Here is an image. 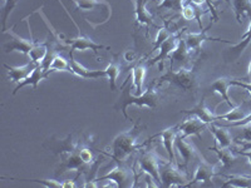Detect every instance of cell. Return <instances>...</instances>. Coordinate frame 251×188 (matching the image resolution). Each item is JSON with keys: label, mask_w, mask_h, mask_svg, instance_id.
<instances>
[{"label": "cell", "mask_w": 251, "mask_h": 188, "mask_svg": "<svg viewBox=\"0 0 251 188\" xmlns=\"http://www.w3.org/2000/svg\"><path fill=\"white\" fill-rule=\"evenodd\" d=\"M156 83L157 80L154 79L153 82L150 84L149 88L146 89L141 95L131 94V87L122 89L120 97H118V100L116 102L113 108L118 112H122L126 119H129L128 114H127V108H128L129 106L147 107V108H151V109L156 108L157 102H158Z\"/></svg>", "instance_id": "cell-1"}, {"label": "cell", "mask_w": 251, "mask_h": 188, "mask_svg": "<svg viewBox=\"0 0 251 188\" xmlns=\"http://www.w3.org/2000/svg\"><path fill=\"white\" fill-rule=\"evenodd\" d=\"M142 128L143 127L140 123L134 122L131 129L122 132L114 137L112 142V154H109L112 160L117 163L123 162L127 157L131 156L132 152L141 148V145H137V140L142 132Z\"/></svg>", "instance_id": "cell-2"}, {"label": "cell", "mask_w": 251, "mask_h": 188, "mask_svg": "<svg viewBox=\"0 0 251 188\" xmlns=\"http://www.w3.org/2000/svg\"><path fill=\"white\" fill-rule=\"evenodd\" d=\"M158 84H163L165 82H169L174 86L178 87L182 91H192L197 84V77H196V70L195 68H186V67H181L177 71L172 69V64L170 69L167 70L166 74L156 79Z\"/></svg>", "instance_id": "cell-3"}, {"label": "cell", "mask_w": 251, "mask_h": 188, "mask_svg": "<svg viewBox=\"0 0 251 188\" xmlns=\"http://www.w3.org/2000/svg\"><path fill=\"white\" fill-rule=\"evenodd\" d=\"M161 186L163 187H185L190 181L186 173L181 171L180 165L169 162V160H162L160 163Z\"/></svg>", "instance_id": "cell-4"}, {"label": "cell", "mask_w": 251, "mask_h": 188, "mask_svg": "<svg viewBox=\"0 0 251 188\" xmlns=\"http://www.w3.org/2000/svg\"><path fill=\"white\" fill-rule=\"evenodd\" d=\"M162 158L158 157V154L154 151H143L138 160L140 169L143 173H147L152 176L157 182L161 185V173H160V163Z\"/></svg>", "instance_id": "cell-5"}, {"label": "cell", "mask_w": 251, "mask_h": 188, "mask_svg": "<svg viewBox=\"0 0 251 188\" xmlns=\"http://www.w3.org/2000/svg\"><path fill=\"white\" fill-rule=\"evenodd\" d=\"M98 181H111V182L116 183L117 187H129L132 186V173L131 171H128V168L122 165V162H118L116 168L112 169L109 173L97 178L96 182Z\"/></svg>", "instance_id": "cell-6"}, {"label": "cell", "mask_w": 251, "mask_h": 188, "mask_svg": "<svg viewBox=\"0 0 251 188\" xmlns=\"http://www.w3.org/2000/svg\"><path fill=\"white\" fill-rule=\"evenodd\" d=\"M216 174H219L217 164H211V163H208L206 160L201 158V162L196 167V171H195L192 180L188 182V185L186 187H191V186L196 185V183H210Z\"/></svg>", "instance_id": "cell-7"}, {"label": "cell", "mask_w": 251, "mask_h": 188, "mask_svg": "<svg viewBox=\"0 0 251 188\" xmlns=\"http://www.w3.org/2000/svg\"><path fill=\"white\" fill-rule=\"evenodd\" d=\"M181 34H174L166 40L165 43L161 44V47L158 48L160 53L151 60H147V66L152 67L154 64H160V70L163 69V60H166L167 58L171 57V54L174 53V50L176 49L177 44H178V40H180Z\"/></svg>", "instance_id": "cell-8"}, {"label": "cell", "mask_w": 251, "mask_h": 188, "mask_svg": "<svg viewBox=\"0 0 251 188\" xmlns=\"http://www.w3.org/2000/svg\"><path fill=\"white\" fill-rule=\"evenodd\" d=\"M210 28V26H208ZM202 29L201 31L199 33H187L185 38V42H186V46H187L188 50L190 51H197L199 49L202 47V44L207 40H211V42H221V43H226V44H231L234 46L232 42L230 40H223V39H219V38H212V37H208L207 35V29Z\"/></svg>", "instance_id": "cell-9"}, {"label": "cell", "mask_w": 251, "mask_h": 188, "mask_svg": "<svg viewBox=\"0 0 251 188\" xmlns=\"http://www.w3.org/2000/svg\"><path fill=\"white\" fill-rule=\"evenodd\" d=\"M180 134L182 137H190V136H196V137H202V132L208 128L207 123H203L195 116H190V118L183 120L181 124H178Z\"/></svg>", "instance_id": "cell-10"}, {"label": "cell", "mask_w": 251, "mask_h": 188, "mask_svg": "<svg viewBox=\"0 0 251 188\" xmlns=\"http://www.w3.org/2000/svg\"><path fill=\"white\" fill-rule=\"evenodd\" d=\"M180 133V128L178 125H174V127H170V128H166L165 131H162L161 133H158L156 137H161L162 140L163 145H165V149L167 152V156H169V162L175 163V164L180 165L176 162V153H175V141L176 137Z\"/></svg>", "instance_id": "cell-11"}, {"label": "cell", "mask_w": 251, "mask_h": 188, "mask_svg": "<svg viewBox=\"0 0 251 188\" xmlns=\"http://www.w3.org/2000/svg\"><path fill=\"white\" fill-rule=\"evenodd\" d=\"M66 156L63 157V161L60 163L59 168H58L57 174H62L64 171H69V169H77V171H80V169H84L87 167H89L88 164L83 162L82 158L79 156V149L75 148L72 151L66 152Z\"/></svg>", "instance_id": "cell-12"}, {"label": "cell", "mask_w": 251, "mask_h": 188, "mask_svg": "<svg viewBox=\"0 0 251 188\" xmlns=\"http://www.w3.org/2000/svg\"><path fill=\"white\" fill-rule=\"evenodd\" d=\"M175 148L178 151L180 156L182 157L183 165H187L188 162L195 160L196 157H200L201 158V154L199 153L196 147H195L192 143L187 142L186 138L182 137L181 134H178L176 137V141H175Z\"/></svg>", "instance_id": "cell-13"}, {"label": "cell", "mask_w": 251, "mask_h": 188, "mask_svg": "<svg viewBox=\"0 0 251 188\" xmlns=\"http://www.w3.org/2000/svg\"><path fill=\"white\" fill-rule=\"evenodd\" d=\"M100 49H107L109 50L108 47L106 46H102V44H97L94 40H92L91 38L87 37V35L82 34L79 30L78 33V37H75V39H72V43H71V51H84V50H92L94 51L96 54L98 53V50Z\"/></svg>", "instance_id": "cell-14"}, {"label": "cell", "mask_w": 251, "mask_h": 188, "mask_svg": "<svg viewBox=\"0 0 251 188\" xmlns=\"http://www.w3.org/2000/svg\"><path fill=\"white\" fill-rule=\"evenodd\" d=\"M9 34L12 35L13 39L4 46V49H5L6 53H10V51H20L23 54L29 55L38 42V40L23 39V38L18 37L14 33H9Z\"/></svg>", "instance_id": "cell-15"}, {"label": "cell", "mask_w": 251, "mask_h": 188, "mask_svg": "<svg viewBox=\"0 0 251 188\" xmlns=\"http://www.w3.org/2000/svg\"><path fill=\"white\" fill-rule=\"evenodd\" d=\"M38 64H35L34 62H29L24 66H20V67H10L8 64H4V68L8 70V77L9 79L12 80V82H17L20 83L23 82L25 78H28L29 75L34 71V69L37 68Z\"/></svg>", "instance_id": "cell-16"}, {"label": "cell", "mask_w": 251, "mask_h": 188, "mask_svg": "<svg viewBox=\"0 0 251 188\" xmlns=\"http://www.w3.org/2000/svg\"><path fill=\"white\" fill-rule=\"evenodd\" d=\"M71 55V67L73 74L77 75V77L82 78V79H98V78H107L106 70H91V69H87L86 67L82 66L80 63H78L77 60L73 57V51L69 53Z\"/></svg>", "instance_id": "cell-17"}, {"label": "cell", "mask_w": 251, "mask_h": 188, "mask_svg": "<svg viewBox=\"0 0 251 188\" xmlns=\"http://www.w3.org/2000/svg\"><path fill=\"white\" fill-rule=\"evenodd\" d=\"M208 131L212 133L219 147H221V148H230L231 147L234 141H232L231 133L227 131L226 127L220 125L219 123H211V124H208Z\"/></svg>", "instance_id": "cell-18"}, {"label": "cell", "mask_w": 251, "mask_h": 188, "mask_svg": "<svg viewBox=\"0 0 251 188\" xmlns=\"http://www.w3.org/2000/svg\"><path fill=\"white\" fill-rule=\"evenodd\" d=\"M49 74H50V71H46L43 68H42V66H38L37 68L34 69V71H33L28 78H25L23 82L18 83V86L15 87V89L13 91V95H15V94L19 92L20 88H23V87H26V86H31L34 91H37L38 84H39L42 80L48 79Z\"/></svg>", "instance_id": "cell-19"}, {"label": "cell", "mask_w": 251, "mask_h": 188, "mask_svg": "<svg viewBox=\"0 0 251 188\" xmlns=\"http://www.w3.org/2000/svg\"><path fill=\"white\" fill-rule=\"evenodd\" d=\"M182 113L188 114V116H195V117H197L200 120H202L203 123H207V124H211V123L216 122L217 117V116H215V114L206 107L205 98H202L200 102L197 103L194 108L185 109V111H182Z\"/></svg>", "instance_id": "cell-20"}, {"label": "cell", "mask_w": 251, "mask_h": 188, "mask_svg": "<svg viewBox=\"0 0 251 188\" xmlns=\"http://www.w3.org/2000/svg\"><path fill=\"white\" fill-rule=\"evenodd\" d=\"M232 84L230 78L221 77V78H217V79L212 83L210 89H211L214 93L219 94L220 97L223 98V99L227 103V106L230 107V108H234L235 103L230 99V97H228V88H230Z\"/></svg>", "instance_id": "cell-21"}, {"label": "cell", "mask_w": 251, "mask_h": 188, "mask_svg": "<svg viewBox=\"0 0 251 188\" xmlns=\"http://www.w3.org/2000/svg\"><path fill=\"white\" fill-rule=\"evenodd\" d=\"M149 0H134V14H136V20L141 25L153 26V17L151 13L147 10L146 4Z\"/></svg>", "instance_id": "cell-22"}, {"label": "cell", "mask_w": 251, "mask_h": 188, "mask_svg": "<svg viewBox=\"0 0 251 188\" xmlns=\"http://www.w3.org/2000/svg\"><path fill=\"white\" fill-rule=\"evenodd\" d=\"M210 151H214L215 153L219 157L220 164L223 165L224 169L231 168L232 165L236 162V157H235V152H232L230 148H221L215 143V145H212Z\"/></svg>", "instance_id": "cell-23"}, {"label": "cell", "mask_w": 251, "mask_h": 188, "mask_svg": "<svg viewBox=\"0 0 251 188\" xmlns=\"http://www.w3.org/2000/svg\"><path fill=\"white\" fill-rule=\"evenodd\" d=\"M190 54H191V51L188 50L187 46H186L185 39L178 40V44H177L176 49L174 50V53L170 57V60H171V64L174 66V62H178L182 67L186 66V63L187 60L190 59Z\"/></svg>", "instance_id": "cell-24"}, {"label": "cell", "mask_w": 251, "mask_h": 188, "mask_svg": "<svg viewBox=\"0 0 251 188\" xmlns=\"http://www.w3.org/2000/svg\"><path fill=\"white\" fill-rule=\"evenodd\" d=\"M237 23L243 24V19L249 17L251 20V0H232Z\"/></svg>", "instance_id": "cell-25"}, {"label": "cell", "mask_w": 251, "mask_h": 188, "mask_svg": "<svg viewBox=\"0 0 251 188\" xmlns=\"http://www.w3.org/2000/svg\"><path fill=\"white\" fill-rule=\"evenodd\" d=\"M146 77V67L141 63H138L137 66L133 67L132 69V79H133V88L134 94L136 95H141L143 93L142 87H143V80Z\"/></svg>", "instance_id": "cell-26"}, {"label": "cell", "mask_w": 251, "mask_h": 188, "mask_svg": "<svg viewBox=\"0 0 251 188\" xmlns=\"http://www.w3.org/2000/svg\"><path fill=\"white\" fill-rule=\"evenodd\" d=\"M225 178L226 181L224 182L223 187H237V188L251 187V176L232 174V176H225Z\"/></svg>", "instance_id": "cell-27"}, {"label": "cell", "mask_w": 251, "mask_h": 188, "mask_svg": "<svg viewBox=\"0 0 251 188\" xmlns=\"http://www.w3.org/2000/svg\"><path fill=\"white\" fill-rule=\"evenodd\" d=\"M104 70H106L107 78L109 80V88H111V91L114 92L117 89V78L121 74V66L118 60H112Z\"/></svg>", "instance_id": "cell-28"}, {"label": "cell", "mask_w": 251, "mask_h": 188, "mask_svg": "<svg viewBox=\"0 0 251 188\" xmlns=\"http://www.w3.org/2000/svg\"><path fill=\"white\" fill-rule=\"evenodd\" d=\"M181 15L185 20H194L197 19L199 22V26H200V30H202V22H201V10L200 9L195 8L194 4L187 3L183 4L182 9H181Z\"/></svg>", "instance_id": "cell-29"}, {"label": "cell", "mask_w": 251, "mask_h": 188, "mask_svg": "<svg viewBox=\"0 0 251 188\" xmlns=\"http://www.w3.org/2000/svg\"><path fill=\"white\" fill-rule=\"evenodd\" d=\"M246 116L245 112L243 111L241 106H235L234 108H230V111L225 114H220L216 117V122L219 120H228V122H236V120L243 119Z\"/></svg>", "instance_id": "cell-30"}, {"label": "cell", "mask_w": 251, "mask_h": 188, "mask_svg": "<svg viewBox=\"0 0 251 188\" xmlns=\"http://www.w3.org/2000/svg\"><path fill=\"white\" fill-rule=\"evenodd\" d=\"M250 43H251V20H250V24H249L248 30H246V33L243 35V38H241V42L237 44H234L232 48L230 49V53H231V54H236V57H240V55L243 54V51L248 48V46Z\"/></svg>", "instance_id": "cell-31"}, {"label": "cell", "mask_w": 251, "mask_h": 188, "mask_svg": "<svg viewBox=\"0 0 251 188\" xmlns=\"http://www.w3.org/2000/svg\"><path fill=\"white\" fill-rule=\"evenodd\" d=\"M69 71L73 74V71H72V67H71V62L66 59L64 57H62L60 54H57L53 59L50 64V71Z\"/></svg>", "instance_id": "cell-32"}, {"label": "cell", "mask_w": 251, "mask_h": 188, "mask_svg": "<svg viewBox=\"0 0 251 188\" xmlns=\"http://www.w3.org/2000/svg\"><path fill=\"white\" fill-rule=\"evenodd\" d=\"M171 35H174V31L170 30V28H169V25H167V24H166L165 26H162V28L158 29V33H157L156 40H154L151 53H154L156 50H158V48L161 47V44L165 43L166 40L169 39Z\"/></svg>", "instance_id": "cell-33"}, {"label": "cell", "mask_w": 251, "mask_h": 188, "mask_svg": "<svg viewBox=\"0 0 251 188\" xmlns=\"http://www.w3.org/2000/svg\"><path fill=\"white\" fill-rule=\"evenodd\" d=\"M75 1L80 10H93L94 8L100 5L108 6V4L100 1V0H75Z\"/></svg>", "instance_id": "cell-34"}, {"label": "cell", "mask_w": 251, "mask_h": 188, "mask_svg": "<svg viewBox=\"0 0 251 188\" xmlns=\"http://www.w3.org/2000/svg\"><path fill=\"white\" fill-rule=\"evenodd\" d=\"M185 0H162L158 5L161 9H169V10H174V12H181L182 5Z\"/></svg>", "instance_id": "cell-35"}, {"label": "cell", "mask_w": 251, "mask_h": 188, "mask_svg": "<svg viewBox=\"0 0 251 188\" xmlns=\"http://www.w3.org/2000/svg\"><path fill=\"white\" fill-rule=\"evenodd\" d=\"M18 5V0H5V4H4V12H3V30L5 31L6 22H8L9 15L12 14V12L15 9V6Z\"/></svg>", "instance_id": "cell-36"}, {"label": "cell", "mask_w": 251, "mask_h": 188, "mask_svg": "<svg viewBox=\"0 0 251 188\" xmlns=\"http://www.w3.org/2000/svg\"><path fill=\"white\" fill-rule=\"evenodd\" d=\"M14 180L20 181V178H14ZM23 180V178H22ZM29 181V182H35V183H40V185H43L44 187L48 188H59L63 187V183L60 181L57 180H35V178H30V180H25Z\"/></svg>", "instance_id": "cell-37"}, {"label": "cell", "mask_w": 251, "mask_h": 188, "mask_svg": "<svg viewBox=\"0 0 251 188\" xmlns=\"http://www.w3.org/2000/svg\"><path fill=\"white\" fill-rule=\"evenodd\" d=\"M241 133L237 136L234 140V142H239V141H245V142H251V123H248L245 125L240 127Z\"/></svg>", "instance_id": "cell-38"}, {"label": "cell", "mask_w": 251, "mask_h": 188, "mask_svg": "<svg viewBox=\"0 0 251 188\" xmlns=\"http://www.w3.org/2000/svg\"><path fill=\"white\" fill-rule=\"evenodd\" d=\"M79 156L80 158H82L83 162L86 163V164L92 165L94 163L93 153H92L91 149L87 148V147H83V148L79 149Z\"/></svg>", "instance_id": "cell-39"}, {"label": "cell", "mask_w": 251, "mask_h": 188, "mask_svg": "<svg viewBox=\"0 0 251 188\" xmlns=\"http://www.w3.org/2000/svg\"><path fill=\"white\" fill-rule=\"evenodd\" d=\"M190 3L194 4V5H196V6H201V5H202V4L207 3V4H208V6H210V8H211L212 17H214V19H215V20L219 19V17H217V14H216V10H215L214 6L211 5V3H210V0H190Z\"/></svg>", "instance_id": "cell-40"}, {"label": "cell", "mask_w": 251, "mask_h": 188, "mask_svg": "<svg viewBox=\"0 0 251 188\" xmlns=\"http://www.w3.org/2000/svg\"><path fill=\"white\" fill-rule=\"evenodd\" d=\"M231 84L232 86L240 87V88H244L251 94V82H240L239 79H231Z\"/></svg>", "instance_id": "cell-41"}, {"label": "cell", "mask_w": 251, "mask_h": 188, "mask_svg": "<svg viewBox=\"0 0 251 188\" xmlns=\"http://www.w3.org/2000/svg\"><path fill=\"white\" fill-rule=\"evenodd\" d=\"M235 153L240 154V156L246 157L249 160V163L251 164V149H248V151H244V149H239V151H235Z\"/></svg>", "instance_id": "cell-42"}, {"label": "cell", "mask_w": 251, "mask_h": 188, "mask_svg": "<svg viewBox=\"0 0 251 188\" xmlns=\"http://www.w3.org/2000/svg\"><path fill=\"white\" fill-rule=\"evenodd\" d=\"M63 183V188H69V187H75V181H72V180H67L64 181Z\"/></svg>", "instance_id": "cell-43"}, {"label": "cell", "mask_w": 251, "mask_h": 188, "mask_svg": "<svg viewBox=\"0 0 251 188\" xmlns=\"http://www.w3.org/2000/svg\"><path fill=\"white\" fill-rule=\"evenodd\" d=\"M248 75H249V79L251 82V62L249 63V67H248Z\"/></svg>", "instance_id": "cell-44"}, {"label": "cell", "mask_w": 251, "mask_h": 188, "mask_svg": "<svg viewBox=\"0 0 251 188\" xmlns=\"http://www.w3.org/2000/svg\"><path fill=\"white\" fill-rule=\"evenodd\" d=\"M225 1H228V0H225ZM228 3H230V1H228Z\"/></svg>", "instance_id": "cell-45"}]
</instances>
